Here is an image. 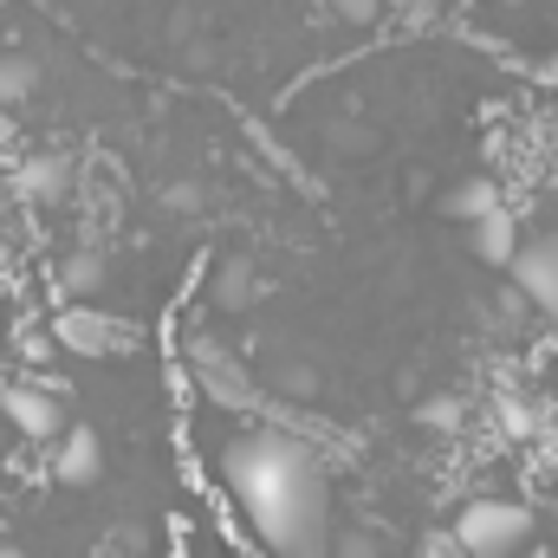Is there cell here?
<instances>
[{"label": "cell", "instance_id": "6da1fadb", "mask_svg": "<svg viewBox=\"0 0 558 558\" xmlns=\"http://www.w3.org/2000/svg\"><path fill=\"white\" fill-rule=\"evenodd\" d=\"M221 481L274 558H325V468L305 441L279 428L241 435L221 461Z\"/></svg>", "mask_w": 558, "mask_h": 558}, {"label": "cell", "instance_id": "7a4b0ae2", "mask_svg": "<svg viewBox=\"0 0 558 558\" xmlns=\"http://www.w3.org/2000/svg\"><path fill=\"white\" fill-rule=\"evenodd\" d=\"M533 526H539L533 507L487 494V500H468L454 513V546H461V558H513L533 539Z\"/></svg>", "mask_w": 558, "mask_h": 558}, {"label": "cell", "instance_id": "3957f363", "mask_svg": "<svg viewBox=\"0 0 558 558\" xmlns=\"http://www.w3.org/2000/svg\"><path fill=\"white\" fill-rule=\"evenodd\" d=\"M0 416L13 422L26 441H46V448H52V441L65 435V422H72L65 403H59V390H46V384H7V390H0Z\"/></svg>", "mask_w": 558, "mask_h": 558}, {"label": "cell", "instance_id": "277c9868", "mask_svg": "<svg viewBox=\"0 0 558 558\" xmlns=\"http://www.w3.org/2000/svg\"><path fill=\"white\" fill-rule=\"evenodd\" d=\"M507 274H513V292H520L526 305L553 312L558 305V234H533V241H520V254L507 260Z\"/></svg>", "mask_w": 558, "mask_h": 558}, {"label": "cell", "instance_id": "5b68a950", "mask_svg": "<svg viewBox=\"0 0 558 558\" xmlns=\"http://www.w3.org/2000/svg\"><path fill=\"white\" fill-rule=\"evenodd\" d=\"M52 481L59 487H98L105 481V435L92 422H65V435L52 441Z\"/></svg>", "mask_w": 558, "mask_h": 558}, {"label": "cell", "instance_id": "8992f818", "mask_svg": "<svg viewBox=\"0 0 558 558\" xmlns=\"http://www.w3.org/2000/svg\"><path fill=\"white\" fill-rule=\"evenodd\" d=\"M520 241H526V234H520V215H513L507 202L487 208L481 221H468V254H474L481 267H500V274H507V260L520 254Z\"/></svg>", "mask_w": 558, "mask_h": 558}, {"label": "cell", "instance_id": "52a82bcc", "mask_svg": "<svg viewBox=\"0 0 558 558\" xmlns=\"http://www.w3.org/2000/svg\"><path fill=\"white\" fill-rule=\"evenodd\" d=\"M13 189L26 195V202H65L72 195V162L59 156V149H33V156H20V169H13Z\"/></svg>", "mask_w": 558, "mask_h": 558}, {"label": "cell", "instance_id": "ba28073f", "mask_svg": "<svg viewBox=\"0 0 558 558\" xmlns=\"http://www.w3.org/2000/svg\"><path fill=\"white\" fill-rule=\"evenodd\" d=\"M52 338H59L65 351H78V357H105V351H124V344H131V331H124V325H111V318H92L85 305H72V312L52 325Z\"/></svg>", "mask_w": 558, "mask_h": 558}, {"label": "cell", "instance_id": "9c48e42d", "mask_svg": "<svg viewBox=\"0 0 558 558\" xmlns=\"http://www.w3.org/2000/svg\"><path fill=\"white\" fill-rule=\"evenodd\" d=\"M105 279H111L105 254H98V247H78V254H65V267H59V292H65L72 305H85L92 292H105Z\"/></svg>", "mask_w": 558, "mask_h": 558}, {"label": "cell", "instance_id": "30bf717a", "mask_svg": "<svg viewBox=\"0 0 558 558\" xmlns=\"http://www.w3.org/2000/svg\"><path fill=\"white\" fill-rule=\"evenodd\" d=\"M487 208H500V182H494V175H468V182H454V189L441 195V215H448V221H481Z\"/></svg>", "mask_w": 558, "mask_h": 558}, {"label": "cell", "instance_id": "8fae6325", "mask_svg": "<svg viewBox=\"0 0 558 558\" xmlns=\"http://www.w3.org/2000/svg\"><path fill=\"white\" fill-rule=\"evenodd\" d=\"M33 92H39V65H33L26 52H7V59H0V111L26 105Z\"/></svg>", "mask_w": 558, "mask_h": 558}, {"label": "cell", "instance_id": "7c38bea8", "mask_svg": "<svg viewBox=\"0 0 558 558\" xmlns=\"http://www.w3.org/2000/svg\"><path fill=\"white\" fill-rule=\"evenodd\" d=\"M461 422H468V410H461V397H448V390H435V397L416 403V428H428V435H461Z\"/></svg>", "mask_w": 558, "mask_h": 558}, {"label": "cell", "instance_id": "4fadbf2b", "mask_svg": "<svg viewBox=\"0 0 558 558\" xmlns=\"http://www.w3.org/2000/svg\"><path fill=\"white\" fill-rule=\"evenodd\" d=\"M500 435H513V441L546 435V410H539L533 397H507V403H500Z\"/></svg>", "mask_w": 558, "mask_h": 558}, {"label": "cell", "instance_id": "5bb4252c", "mask_svg": "<svg viewBox=\"0 0 558 558\" xmlns=\"http://www.w3.org/2000/svg\"><path fill=\"white\" fill-rule=\"evenodd\" d=\"M247 292H260V279L247 274L241 260H228V267H221V299L234 305V299H247Z\"/></svg>", "mask_w": 558, "mask_h": 558}, {"label": "cell", "instance_id": "9a60e30c", "mask_svg": "<svg viewBox=\"0 0 558 558\" xmlns=\"http://www.w3.org/2000/svg\"><path fill=\"white\" fill-rule=\"evenodd\" d=\"M384 7H390V0H331V13H338V20H351V26L384 20Z\"/></svg>", "mask_w": 558, "mask_h": 558}, {"label": "cell", "instance_id": "2e32d148", "mask_svg": "<svg viewBox=\"0 0 558 558\" xmlns=\"http://www.w3.org/2000/svg\"><path fill=\"white\" fill-rule=\"evenodd\" d=\"M195 202H202L195 182H175V189H169V208H195Z\"/></svg>", "mask_w": 558, "mask_h": 558}, {"label": "cell", "instance_id": "e0dca14e", "mask_svg": "<svg viewBox=\"0 0 558 558\" xmlns=\"http://www.w3.org/2000/svg\"><path fill=\"white\" fill-rule=\"evenodd\" d=\"M0 558H26V553H20V546H0Z\"/></svg>", "mask_w": 558, "mask_h": 558}, {"label": "cell", "instance_id": "ac0fdd59", "mask_svg": "<svg viewBox=\"0 0 558 558\" xmlns=\"http://www.w3.org/2000/svg\"><path fill=\"white\" fill-rule=\"evenodd\" d=\"M546 318H553V325H558V305H553V312H546Z\"/></svg>", "mask_w": 558, "mask_h": 558}]
</instances>
